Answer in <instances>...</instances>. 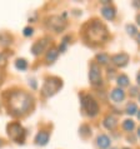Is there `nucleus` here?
Returning a JSON list of instances; mask_svg holds the SVG:
<instances>
[{"label":"nucleus","instance_id":"obj_25","mask_svg":"<svg viewBox=\"0 0 140 149\" xmlns=\"http://www.w3.org/2000/svg\"><path fill=\"white\" fill-rule=\"evenodd\" d=\"M33 33H34V29H33L31 26H26L25 29H24L23 34H24V36H31Z\"/></svg>","mask_w":140,"mask_h":149},{"label":"nucleus","instance_id":"obj_12","mask_svg":"<svg viewBox=\"0 0 140 149\" xmlns=\"http://www.w3.org/2000/svg\"><path fill=\"white\" fill-rule=\"evenodd\" d=\"M101 14L106 19V20H113L115 18V14H116V11L113 6L110 5H106V6H103L101 8Z\"/></svg>","mask_w":140,"mask_h":149},{"label":"nucleus","instance_id":"obj_3","mask_svg":"<svg viewBox=\"0 0 140 149\" xmlns=\"http://www.w3.org/2000/svg\"><path fill=\"white\" fill-rule=\"evenodd\" d=\"M6 132H8L9 138L13 140V142L18 143V144H24V142H25L26 132H25V129H24L23 125L20 123L14 122V123L8 124Z\"/></svg>","mask_w":140,"mask_h":149},{"label":"nucleus","instance_id":"obj_26","mask_svg":"<svg viewBox=\"0 0 140 149\" xmlns=\"http://www.w3.org/2000/svg\"><path fill=\"white\" fill-rule=\"evenodd\" d=\"M3 81H4V73L1 72V70H0V86H1Z\"/></svg>","mask_w":140,"mask_h":149},{"label":"nucleus","instance_id":"obj_30","mask_svg":"<svg viewBox=\"0 0 140 149\" xmlns=\"http://www.w3.org/2000/svg\"><path fill=\"white\" fill-rule=\"evenodd\" d=\"M138 118H139V120H140V110H138Z\"/></svg>","mask_w":140,"mask_h":149},{"label":"nucleus","instance_id":"obj_31","mask_svg":"<svg viewBox=\"0 0 140 149\" xmlns=\"http://www.w3.org/2000/svg\"><path fill=\"white\" fill-rule=\"evenodd\" d=\"M138 135L140 136V127H139V129H138Z\"/></svg>","mask_w":140,"mask_h":149},{"label":"nucleus","instance_id":"obj_15","mask_svg":"<svg viewBox=\"0 0 140 149\" xmlns=\"http://www.w3.org/2000/svg\"><path fill=\"white\" fill-rule=\"evenodd\" d=\"M58 55H59V50L55 48H51L48 50L46 55H45V59H46V61L50 64V63H54V61L58 59Z\"/></svg>","mask_w":140,"mask_h":149},{"label":"nucleus","instance_id":"obj_28","mask_svg":"<svg viewBox=\"0 0 140 149\" xmlns=\"http://www.w3.org/2000/svg\"><path fill=\"white\" fill-rule=\"evenodd\" d=\"M137 22H138V25H140V14L137 16Z\"/></svg>","mask_w":140,"mask_h":149},{"label":"nucleus","instance_id":"obj_14","mask_svg":"<svg viewBox=\"0 0 140 149\" xmlns=\"http://www.w3.org/2000/svg\"><path fill=\"white\" fill-rule=\"evenodd\" d=\"M96 144H98V147H100L101 149L109 148L110 147V139H109V136L105 135V134L99 135L98 139H96Z\"/></svg>","mask_w":140,"mask_h":149},{"label":"nucleus","instance_id":"obj_18","mask_svg":"<svg viewBox=\"0 0 140 149\" xmlns=\"http://www.w3.org/2000/svg\"><path fill=\"white\" fill-rule=\"evenodd\" d=\"M123 128H124V130H126V132H131L135 128V123L131 120V119H126V120L123 122Z\"/></svg>","mask_w":140,"mask_h":149},{"label":"nucleus","instance_id":"obj_4","mask_svg":"<svg viewBox=\"0 0 140 149\" xmlns=\"http://www.w3.org/2000/svg\"><path fill=\"white\" fill-rule=\"evenodd\" d=\"M61 86H63V81H61V79H59V78H56V77L46 78L44 81L43 88H42L43 97H45V98L53 97V95L56 94L61 89Z\"/></svg>","mask_w":140,"mask_h":149},{"label":"nucleus","instance_id":"obj_8","mask_svg":"<svg viewBox=\"0 0 140 149\" xmlns=\"http://www.w3.org/2000/svg\"><path fill=\"white\" fill-rule=\"evenodd\" d=\"M49 41H50L49 38H43L38 41H35L31 47V53L34 55H40L43 52L46 50V48L49 47Z\"/></svg>","mask_w":140,"mask_h":149},{"label":"nucleus","instance_id":"obj_19","mask_svg":"<svg viewBox=\"0 0 140 149\" xmlns=\"http://www.w3.org/2000/svg\"><path fill=\"white\" fill-rule=\"evenodd\" d=\"M118 85H119V88H120V86H128L129 85V78L124 75V74L119 75L118 77Z\"/></svg>","mask_w":140,"mask_h":149},{"label":"nucleus","instance_id":"obj_36","mask_svg":"<svg viewBox=\"0 0 140 149\" xmlns=\"http://www.w3.org/2000/svg\"><path fill=\"white\" fill-rule=\"evenodd\" d=\"M0 108H1V105H0Z\"/></svg>","mask_w":140,"mask_h":149},{"label":"nucleus","instance_id":"obj_22","mask_svg":"<svg viewBox=\"0 0 140 149\" xmlns=\"http://www.w3.org/2000/svg\"><path fill=\"white\" fill-rule=\"evenodd\" d=\"M8 56H9V54L5 52L0 53V68H4L6 65V61H8Z\"/></svg>","mask_w":140,"mask_h":149},{"label":"nucleus","instance_id":"obj_5","mask_svg":"<svg viewBox=\"0 0 140 149\" xmlns=\"http://www.w3.org/2000/svg\"><path fill=\"white\" fill-rule=\"evenodd\" d=\"M81 107H83V109L86 111V114L89 117H95L99 113L98 102L89 94L81 95Z\"/></svg>","mask_w":140,"mask_h":149},{"label":"nucleus","instance_id":"obj_32","mask_svg":"<svg viewBox=\"0 0 140 149\" xmlns=\"http://www.w3.org/2000/svg\"><path fill=\"white\" fill-rule=\"evenodd\" d=\"M1 146H3V140L0 139V147H1Z\"/></svg>","mask_w":140,"mask_h":149},{"label":"nucleus","instance_id":"obj_34","mask_svg":"<svg viewBox=\"0 0 140 149\" xmlns=\"http://www.w3.org/2000/svg\"><path fill=\"white\" fill-rule=\"evenodd\" d=\"M139 102H140V94H139Z\"/></svg>","mask_w":140,"mask_h":149},{"label":"nucleus","instance_id":"obj_24","mask_svg":"<svg viewBox=\"0 0 140 149\" xmlns=\"http://www.w3.org/2000/svg\"><path fill=\"white\" fill-rule=\"evenodd\" d=\"M126 31L129 35H135L137 34V28L134 25H131V24H129V25H126Z\"/></svg>","mask_w":140,"mask_h":149},{"label":"nucleus","instance_id":"obj_29","mask_svg":"<svg viewBox=\"0 0 140 149\" xmlns=\"http://www.w3.org/2000/svg\"><path fill=\"white\" fill-rule=\"evenodd\" d=\"M138 84L140 85V73L138 74Z\"/></svg>","mask_w":140,"mask_h":149},{"label":"nucleus","instance_id":"obj_7","mask_svg":"<svg viewBox=\"0 0 140 149\" xmlns=\"http://www.w3.org/2000/svg\"><path fill=\"white\" fill-rule=\"evenodd\" d=\"M89 80H90V84H91L93 86H100L103 84L101 70H100V67H99L96 63H91V65H90Z\"/></svg>","mask_w":140,"mask_h":149},{"label":"nucleus","instance_id":"obj_1","mask_svg":"<svg viewBox=\"0 0 140 149\" xmlns=\"http://www.w3.org/2000/svg\"><path fill=\"white\" fill-rule=\"evenodd\" d=\"M34 105V98L24 90H14L9 93L8 98V109L14 117L25 115Z\"/></svg>","mask_w":140,"mask_h":149},{"label":"nucleus","instance_id":"obj_6","mask_svg":"<svg viewBox=\"0 0 140 149\" xmlns=\"http://www.w3.org/2000/svg\"><path fill=\"white\" fill-rule=\"evenodd\" d=\"M45 25H46L48 29H50V30H53V31L60 33L67 28V20L60 15H51L46 19Z\"/></svg>","mask_w":140,"mask_h":149},{"label":"nucleus","instance_id":"obj_9","mask_svg":"<svg viewBox=\"0 0 140 149\" xmlns=\"http://www.w3.org/2000/svg\"><path fill=\"white\" fill-rule=\"evenodd\" d=\"M112 61L119 68H124L125 65L129 63V55L126 53H119V54H115L114 56H112Z\"/></svg>","mask_w":140,"mask_h":149},{"label":"nucleus","instance_id":"obj_21","mask_svg":"<svg viewBox=\"0 0 140 149\" xmlns=\"http://www.w3.org/2000/svg\"><path fill=\"white\" fill-rule=\"evenodd\" d=\"M126 113L129 115H134L135 113H138L137 104H134V103H129V104L126 105Z\"/></svg>","mask_w":140,"mask_h":149},{"label":"nucleus","instance_id":"obj_20","mask_svg":"<svg viewBox=\"0 0 140 149\" xmlns=\"http://www.w3.org/2000/svg\"><path fill=\"white\" fill-rule=\"evenodd\" d=\"M96 61L99 64H101V65H104V64H108L109 61H110V58L106 55V54H98L96 55Z\"/></svg>","mask_w":140,"mask_h":149},{"label":"nucleus","instance_id":"obj_13","mask_svg":"<svg viewBox=\"0 0 140 149\" xmlns=\"http://www.w3.org/2000/svg\"><path fill=\"white\" fill-rule=\"evenodd\" d=\"M103 124H104V127L106 128V129L109 130H114L115 127H116V119H115L114 115H106L104 122H103Z\"/></svg>","mask_w":140,"mask_h":149},{"label":"nucleus","instance_id":"obj_33","mask_svg":"<svg viewBox=\"0 0 140 149\" xmlns=\"http://www.w3.org/2000/svg\"><path fill=\"white\" fill-rule=\"evenodd\" d=\"M138 40H139V43H140V34L138 35Z\"/></svg>","mask_w":140,"mask_h":149},{"label":"nucleus","instance_id":"obj_10","mask_svg":"<svg viewBox=\"0 0 140 149\" xmlns=\"http://www.w3.org/2000/svg\"><path fill=\"white\" fill-rule=\"evenodd\" d=\"M49 132L46 130H40L38 134L35 136V143L38 144V146H46L48 142H49Z\"/></svg>","mask_w":140,"mask_h":149},{"label":"nucleus","instance_id":"obj_11","mask_svg":"<svg viewBox=\"0 0 140 149\" xmlns=\"http://www.w3.org/2000/svg\"><path fill=\"white\" fill-rule=\"evenodd\" d=\"M110 97H112V99H113L115 103H120V102L124 100L125 92L121 88H115V89H113V92H112V94H110Z\"/></svg>","mask_w":140,"mask_h":149},{"label":"nucleus","instance_id":"obj_23","mask_svg":"<svg viewBox=\"0 0 140 149\" xmlns=\"http://www.w3.org/2000/svg\"><path fill=\"white\" fill-rule=\"evenodd\" d=\"M79 132H80V134L83 135V136H88V135L91 134V129H90L88 125H81Z\"/></svg>","mask_w":140,"mask_h":149},{"label":"nucleus","instance_id":"obj_16","mask_svg":"<svg viewBox=\"0 0 140 149\" xmlns=\"http://www.w3.org/2000/svg\"><path fill=\"white\" fill-rule=\"evenodd\" d=\"M13 43V36L9 33H0V45L3 47H8Z\"/></svg>","mask_w":140,"mask_h":149},{"label":"nucleus","instance_id":"obj_27","mask_svg":"<svg viewBox=\"0 0 140 149\" xmlns=\"http://www.w3.org/2000/svg\"><path fill=\"white\" fill-rule=\"evenodd\" d=\"M137 94V88H131V95H135Z\"/></svg>","mask_w":140,"mask_h":149},{"label":"nucleus","instance_id":"obj_35","mask_svg":"<svg viewBox=\"0 0 140 149\" xmlns=\"http://www.w3.org/2000/svg\"><path fill=\"white\" fill-rule=\"evenodd\" d=\"M123 149H129V148H123Z\"/></svg>","mask_w":140,"mask_h":149},{"label":"nucleus","instance_id":"obj_2","mask_svg":"<svg viewBox=\"0 0 140 149\" xmlns=\"http://www.w3.org/2000/svg\"><path fill=\"white\" fill-rule=\"evenodd\" d=\"M84 36L88 43L93 44V45H98V44L104 43V41L108 39L109 33L104 24L100 23L99 20H94V22L89 23L88 25H86L85 31H84Z\"/></svg>","mask_w":140,"mask_h":149},{"label":"nucleus","instance_id":"obj_17","mask_svg":"<svg viewBox=\"0 0 140 149\" xmlns=\"http://www.w3.org/2000/svg\"><path fill=\"white\" fill-rule=\"evenodd\" d=\"M15 68L18 69V70H26V68H28V61L25 60V59H18L15 61Z\"/></svg>","mask_w":140,"mask_h":149}]
</instances>
